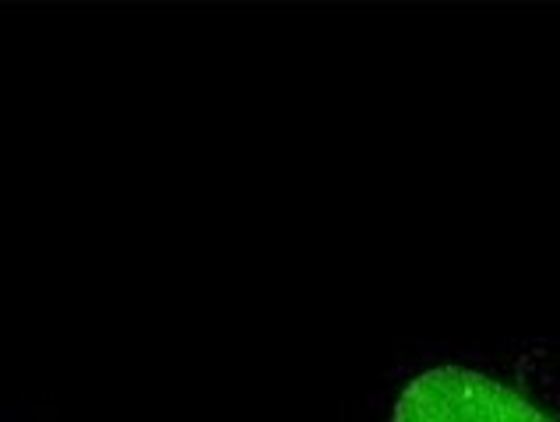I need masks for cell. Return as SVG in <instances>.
Masks as SVG:
<instances>
[{
    "label": "cell",
    "instance_id": "obj_1",
    "mask_svg": "<svg viewBox=\"0 0 560 422\" xmlns=\"http://www.w3.org/2000/svg\"><path fill=\"white\" fill-rule=\"evenodd\" d=\"M388 422H560V415L504 370L444 355L402 380Z\"/></svg>",
    "mask_w": 560,
    "mask_h": 422
}]
</instances>
